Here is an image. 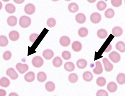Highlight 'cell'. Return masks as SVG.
Wrapping results in <instances>:
<instances>
[{"instance_id":"obj_1","label":"cell","mask_w":125,"mask_h":96,"mask_svg":"<svg viewBox=\"0 0 125 96\" xmlns=\"http://www.w3.org/2000/svg\"><path fill=\"white\" fill-rule=\"evenodd\" d=\"M31 20L30 17L26 16H23L20 18L19 20V24L23 28H26L31 25Z\"/></svg>"},{"instance_id":"obj_2","label":"cell","mask_w":125,"mask_h":96,"mask_svg":"<svg viewBox=\"0 0 125 96\" xmlns=\"http://www.w3.org/2000/svg\"><path fill=\"white\" fill-rule=\"evenodd\" d=\"M44 61L42 57L36 56L33 58L32 63L33 66L35 67L40 68L43 65Z\"/></svg>"},{"instance_id":"obj_3","label":"cell","mask_w":125,"mask_h":96,"mask_svg":"<svg viewBox=\"0 0 125 96\" xmlns=\"http://www.w3.org/2000/svg\"><path fill=\"white\" fill-rule=\"evenodd\" d=\"M109 57L111 61L115 63L119 62L121 59L120 55L116 51H113L110 53Z\"/></svg>"},{"instance_id":"obj_4","label":"cell","mask_w":125,"mask_h":96,"mask_svg":"<svg viewBox=\"0 0 125 96\" xmlns=\"http://www.w3.org/2000/svg\"><path fill=\"white\" fill-rule=\"evenodd\" d=\"M16 68L21 74H23L28 71L29 67L26 64H23L19 63L16 64Z\"/></svg>"},{"instance_id":"obj_5","label":"cell","mask_w":125,"mask_h":96,"mask_svg":"<svg viewBox=\"0 0 125 96\" xmlns=\"http://www.w3.org/2000/svg\"><path fill=\"white\" fill-rule=\"evenodd\" d=\"M90 19L91 21L94 24H98L101 21V16L99 13H94L91 15Z\"/></svg>"},{"instance_id":"obj_6","label":"cell","mask_w":125,"mask_h":96,"mask_svg":"<svg viewBox=\"0 0 125 96\" xmlns=\"http://www.w3.org/2000/svg\"><path fill=\"white\" fill-rule=\"evenodd\" d=\"M6 74L12 80H15L18 77V75L13 68H10L8 69Z\"/></svg>"},{"instance_id":"obj_7","label":"cell","mask_w":125,"mask_h":96,"mask_svg":"<svg viewBox=\"0 0 125 96\" xmlns=\"http://www.w3.org/2000/svg\"><path fill=\"white\" fill-rule=\"evenodd\" d=\"M25 13L27 14L31 15L35 11V6L32 4H28L26 5L24 8Z\"/></svg>"},{"instance_id":"obj_8","label":"cell","mask_w":125,"mask_h":96,"mask_svg":"<svg viewBox=\"0 0 125 96\" xmlns=\"http://www.w3.org/2000/svg\"><path fill=\"white\" fill-rule=\"evenodd\" d=\"M105 70L106 72H110L112 70L113 68V65L110 62L108 59L104 58L103 60Z\"/></svg>"},{"instance_id":"obj_9","label":"cell","mask_w":125,"mask_h":96,"mask_svg":"<svg viewBox=\"0 0 125 96\" xmlns=\"http://www.w3.org/2000/svg\"><path fill=\"white\" fill-rule=\"evenodd\" d=\"M60 42L62 46L66 47L68 46L70 44L71 40L68 37L64 36L60 38Z\"/></svg>"},{"instance_id":"obj_10","label":"cell","mask_w":125,"mask_h":96,"mask_svg":"<svg viewBox=\"0 0 125 96\" xmlns=\"http://www.w3.org/2000/svg\"><path fill=\"white\" fill-rule=\"evenodd\" d=\"M96 67L93 70V72L96 75L101 74L103 72V68L101 63L100 61H97L96 63Z\"/></svg>"},{"instance_id":"obj_11","label":"cell","mask_w":125,"mask_h":96,"mask_svg":"<svg viewBox=\"0 0 125 96\" xmlns=\"http://www.w3.org/2000/svg\"><path fill=\"white\" fill-rule=\"evenodd\" d=\"M42 55L45 59L49 60L53 57L54 53L50 49H47L44 51L42 53Z\"/></svg>"},{"instance_id":"obj_12","label":"cell","mask_w":125,"mask_h":96,"mask_svg":"<svg viewBox=\"0 0 125 96\" xmlns=\"http://www.w3.org/2000/svg\"><path fill=\"white\" fill-rule=\"evenodd\" d=\"M35 75L33 72H30L26 74L25 75L24 78L25 80L27 82L31 83L35 80Z\"/></svg>"},{"instance_id":"obj_13","label":"cell","mask_w":125,"mask_h":96,"mask_svg":"<svg viewBox=\"0 0 125 96\" xmlns=\"http://www.w3.org/2000/svg\"><path fill=\"white\" fill-rule=\"evenodd\" d=\"M9 36L10 40L15 41L19 39L20 35L19 33L15 31H13L10 32Z\"/></svg>"},{"instance_id":"obj_14","label":"cell","mask_w":125,"mask_h":96,"mask_svg":"<svg viewBox=\"0 0 125 96\" xmlns=\"http://www.w3.org/2000/svg\"><path fill=\"white\" fill-rule=\"evenodd\" d=\"M86 18L83 13H79L75 16V20L77 22L80 24H83L85 22Z\"/></svg>"},{"instance_id":"obj_15","label":"cell","mask_w":125,"mask_h":96,"mask_svg":"<svg viewBox=\"0 0 125 96\" xmlns=\"http://www.w3.org/2000/svg\"><path fill=\"white\" fill-rule=\"evenodd\" d=\"M17 19L15 16H10L7 20V24L10 27H13L15 26L17 24Z\"/></svg>"},{"instance_id":"obj_16","label":"cell","mask_w":125,"mask_h":96,"mask_svg":"<svg viewBox=\"0 0 125 96\" xmlns=\"http://www.w3.org/2000/svg\"><path fill=\"white\" fill-rule=\"evenodd\" d=\"M123 30L121 28L118 27H114L112 30L113 35L116 37H119L122 35Z\"/></svg>"},{"instance_id":"obj_17","label":"cell","mask_w":125,"mask_h":96,"mask_svg":"<svg viewBox=\"0 0 125 96\" xmlns=\"http://www.w3.org/2000/svg\"><path fill=\"white\" fill-rule=\"evenodd\" d=\"M68 9L71 13H75L79 10V6L75 3H72L69 5Z\"/></svg>"},{"instance_id":"obj_18","label":"cell","mask_w":125,"mask_h":96,"mask_svg":"<svg viewBox=\"0 0 125 96\" xmlns=\"http://www.w3.org/2000/svg\"><path fill=\"white\" fill-rule=\"evenodd\" d=\"M107 89L110 92L114 93L116 91L117 89V86L116 84L114 82H111L108 85Z\"/></svg>"},{"instance_id":"obj_19","label":"cell","mask_w":125,"mask_h":96,"mask_svg":"<svg viewBox=\"0 0 125 96\" xmlns=\"http://www.w3.org/2000/svg\"><path fill=\"white\" fill-rule=\"evenodd\" d=\"M72 48L74 51L79 52L81 50L82 46L81 43L79 41L74 42L72 45Z\"/></svg>"},{"instance_id":"obj_20","label":"cell","mask_w":125,"mask_h":96,"mask_svg":"<svg viewBox=\"0 0 125 96\" xmlns=\"http://www.w3.org/2000/svg\"><path fill=\"white\" fill-rule=\"evenodd\" d=\"M64 69L68 72H71L73 71L75 69L74 64L71 62L66 63L64 65Z\"/></svg>"},{"instance_id":"obj_21","label":"cell","mask_w":125,"mask_h":96,"mask_svg":"<svg viewBox=\"0 0 125 96\" xmlns=\"http://www.w3.org/2000/svg\"><path fill=\"white\" fill-rule=\"evenodd\" d=\"M76 65L80 69H83L87 66V62L83 59H81L77 61Z\"/></svg>"},{"instance_id":"obj_22","label":"cell","mask_w":125,"mask_h":96,"mask_svg":"<svg viewBox=\"0 0 125 96\" xmlns=\"http://www.w3.org/2000/svg\"><path fill=\"white\" fill-rule=\"evenodd\" d=\"M5 10L7 13L10 14L13 13L16 11V8L14 5L12 4H7L5 8Z\"/></svg>"},{"instance_id":"obj_23","label":"cell","mask_w":125,"mask_h":96,"mask_svg":"<svg viewBox=\"0 0 125 96\" xmlns=\"http://www.w3.org/2000/svg\"><path fill=\"white\" fill-rule=\"evenodd\" d=\"M84 80L87 82H90L92 80L93 75L91 72H85L83 75Z\"/></svg>"},{"instance_id":"obj_24","label":"cell","mask_w":125,"mask_h":96,"mask_svg":"<svg viewBox=\"0 0 125 96\" xmlns=\"http://www.w3.org/2000/svg\"><path fill=\"white\" fill-rule=\"evenodd\" d=\"M45 88L48 91L52 92L55 90V86L53 82H47L45 85Z\"/></svg>"},{"instance_id":"obj_25","label":"cell","mask_w":125,"mask_h":96,"mask_svg":"<svg viewBox=\"0 0 125 96\" xmlns=\"http://www.w3.org/2000/svg\"><path fill=\"white\" fill-rule=\"evenodd\" d=\"M10 83V81L6 77H2L0 79V85L1 87H8L9 86Z\"/></svg>"},{"instance_id":"obj_26","label":"cell","mask_w":125,"mask_h":96,"mask_svg":"<svg viewBox=\"0 0 125 96\" xmlns=\"http://www.w3.org/2000/svg\"><path fill=\"white\" fill-rule=\"evenodd\" d=\"M97 35L100 39H105L107 36L108 33L105 30L102 29L97 31Z\"/></svg>"},{"instance_id":"obj_27","label":"cell","mask_w":125,"mask_h":96,"mask_svg":"<svg viewBox=\"0 0 125 96\" xmlns=\"http://www.w3.org/2000/svg\"><path fill=\"white\" fill-rule=\"evenodd\" d=\"M62 60L60 57H56L53 60V65L56 67H59L62 65Z\"/></svg>"},{"instance_id":"obj_28","label":"cell","mask_w":125,"mask_h":96,"mask_svg":"<svg viewBox=\"0 0 125 96\" xmlns=\"http://www.w3.org/2000/svg\"><path fill=\"white\" fill-rule=\"evenodd\" d=\"M47 79V75L45 73L40 72L37 75V80L40 82L42 83L45 82Z\"/></svg>"},{"instance_id":"obj_29","label":"cell","mask_w":125,"mask_h":96,"mask_svg":"<svg viewBox=\"0 0 125 96\" xmlns=\"http://www.w3.org/2000/svg\"><path fill=\"white\" fill-rule=\"evenodd\" d=\"M116 80L119 84H124L125 83V75L123 73H120L116 77Z\"/></svg>"},{"instance_id":"obj_30","label":"cell","mask_w":125,"mask_h":96,"mask_svg":"<svg viewBox=\"0 0 125 96\" xmlns=\"http://www.w3.org/2000/svg\"><path fill=\"white\" fill-rule=\"evenodd\" d=\"M116 48L117 50L121 53L124 52L125 51V45L124 42L120 41L116 43Z\"/></svg>"},{"instance_id":"obj_31","label":"cell","mask_w":125,"mask_h":96,"mask_svg":"<svg viewBox=\"0 0 125 96\" xmlns=\"http://www.w3.org/2000/svg\"><path fill=\"white\" fill-rule=\"evenodd\" d=\"M88 33V31L87 29L84 27L80 28L78 31V34L81 37H85L87 36Z\"/></svg>"},{"instance_id":"obj_32","label":"cell","mask_w":125,"mask_h":96,"mask_svg":"<svg viewBox=\"0 0 125 96\" xmlns=\"http://www.w3.org/2000/svg\"><path fill=\"white\" fill-rule=\"evenodd\" d=\"M9 41L7 38L5 36H1L0 37V46L4 47L8 44Z\"/></svg>"},{"instance_id":"obj_33","label":"cell","mask_w":125,"mask_h":96,"mask_svg":"<svg viewBox=\"0 0 125 96\" xmlns=\"http://www.w3.org/2000/svg\"><path fill=\"white\" fill-rule=\"evenodd\" d=\"M115 14L114 11L113 9H111L107 10L105 13V17L108 19L112 18L114 16Z\"/></svg>"},{"instance_id":"obj_34","label":"cell","mask_w":125,"mask_h":96,"mask_svg":"<svg viewBox=\"0 0 125 96\" xmlns=\"http://www.w3.org/2000/svg\"><path fill=\"white\" fill-rule=\"evenodd\" d=\"M97 9L100 11H103L106 9L107 7V4L103 1H100L97 4Z\"/></svg>"},{"instance_id":"obj_35","label":"cell","mask_w":125,"mask_h":96,"mask_svg":"<svg viewBox=\"0 0 125 96\" xmlns=\"http://www.w3.org/2000/svg\"><path fill=\"white\" fill-rule=\"evenodd\" d=\"M68 79L71 83H76L77 81L78 77L76 74L72 73L69 75L68 77Z\"/></svg>"},{"instance_id":"obj_36","label":"cell","mask_w":125,"mask_h":96,"mask_svg":"<svg viewBox=\"0 0 125 96\" xmlns=\"http://www.w3.org/2000/svg\"><path fill=\"white\" fill-rule=\"evenodd\" d=\"M96 83L97 85L100 87H103L106 83V80L103 77H100L97 79Z\"/></svg>"},{"instance_id":"obj_37","label":"cell","mask_w":125,"mask_h":96,"mask_svg":"<svg viewBox=\"0 0 125 96\" xmlns=\"http://www.w3.org/2000/svg\"><path fill=\"white\" fill-rule=\"evenodd\" d=\"M56 23L55 20L53 18L49 19L47 21V24L48 26L51 28L54 27L56 25Z\"/></svg>"},{"instance_id":"obj_38","label":"cell","mask_w":125,"mask_h":96,"mask_svg":"<svg viewBox=\"0 0 125 96\" xmlns=\"http://www.w3.org/2000/svg\"><path fill=\"white\" fill-rule=\"evenodd\" d=\"M62 57L66 60L70 59L71 57V54L70 52L68 51H64L62 53Z\"/></svg>"},{"instance_id":"obj_39","label":"cell","mask_w":125,"mask_h":96,"mask_svg":"<svg viewBox=\"0 0 125 96\" xmlns=\"http://www.w3.org/2000/svg\"><path fill=\"white\" fill-rule=\"evenodd\" d=\"M12 54L11 52L10 51H6L4 53L3 55V58L5 61H8L11 58Z\"/></svg>"},{"instance_id":"obj_40","label":"cell","mask_w":125,"mask_h":96,"mask_svg":"<svg viewBox=\"0 0 125 96\" xmlns=\"http://www.w3.org/2000/svg\"><path fill=\"white\" fill-rule=\"evenodd\" d=\"M111 3L113 6L115 7H118L122 5V1L121 0H113L111 1Z\"/></svg>"},{"instance_id":"obj_41","label":"cell","mask_w":125,"mask_h":96,"mask_svg":"<svg viewBox=\"0 0 125 96\" xmlns=\"http://www.w3.org/2000/svg\"><path fill=\"white\" fill-rule=\"evenodd\" d=\"M97 96H108V94L107 92L104 90H100L97 91Z\"/></svg>"},{"instance_id":"obj_42","label":"cell","mask_w":125,"mask_h":96,"mask_svg":"<svg viewBox=\"0 0 125 96\" xmlns=\"http://www.w3.org/2000/svg\"><path fill=\"white\" fill-rule=\"evenodd\" d=\"M39 35L36 34H33L31 35L30 37V41L32 43H34L35 41Z\"/></svg>"},{"instance_id":"obj_43","label":"cell","mask_w":125,"mask_h":96,"mask_svg":"<svg viewBox=\"0 0 125 96\" xmlns=\"http://www.w3.org/2000/svg\"><path fill=\"white\" fill-rule=\"evenodd\" d=\"M112 49V45L110 44L108 45V47L107 48L105 49V52L106 53H108V52L110 51Z\"/></svg>"},{"instance_id":"obj_44","label":"cell","mask_w":125,"mask_h":96,"mask_svg":"<svg viewBox=\"0 0 125 96\" xmlns=\"http://www.w3.org/2000/svg\"><path fill=\"white\" fill-rule=\"evenodd\" d=\"M6 94V92L4 90H0V96H5Z\"/></svg>"},{"instance_id":"obj_45","label":"cell","mask_w":125,"mask_h":96,"mask_svg":"<svg viewBox=\"0 0 125 96\" xmlns=\"http://www.w3.org/2000/svg\"><path fill=\"white\" fill-rule=\"evenodd\" d=\"M15 2L17 4H21L24 2V0H14Z\"/></svg>"}]
</instances>
